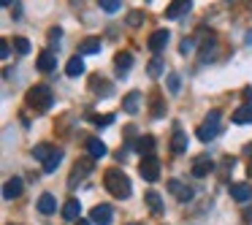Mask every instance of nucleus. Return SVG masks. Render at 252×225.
Listing matches in <instances>:
<instances>
[{"label":"nucleus","mask_w":252,"mask_h":225,"mask_svg":"<svg viewBox=\"0 0 252 225\" xmlns=\"http://www.w3.org/2000/svg\"><path fill=\"white\" fill-rule=\"evenodd\" d=\"M55 65H57V57H55V52L52 49H46V52H41V57H38V71H55Z\"/></svg>","instance_id":"2eb2a0df"},{"label":"nucleus","mask_w":252,"mask_h":225,"mask_svg":"<svg viewBox=\"0 0 252 225\" xmlns=\"http://www.w3.org/2000/svg\"><path fill=\"white\" fill-rule=\"evenodd\" d=\"M171 152L174 155H185L187 152V136L179 125L174 128V138H171Z\"/></svg>","instance_id":"1a4fd4ad"},{"label":"nucleus","mask_w":252,"mask_h":225,"mask_svg":"<svg viewBox=\"0 0 252 225\" xmlns=\"http://www.w3.org/2000/svg\"><path fill=\"white\" fill-rule=\"evenodd\" d=\"M38 212L41 214H55L57 212V201H55L52 193H44V195L38 198Z\"/></svg>","instance_id":"4468645a"},{"label":"nucleus","mask_w":252,"mask_h":225,"mask_svg":"<svg viewBox=\"0 0 252 225\" xmlns=\"http://www.w3.org/2000/svg\"><path fill=\"white\" fill-rule=\"evenodd\" d=\"M192 49H195V41H192V38H185V41H182V46H179L182 55H190Z\"/></svg>","instance_id":"2f4dec72"},{"label":"nucleus","mask_w":252,"mask_h":225,"mask_svg":"<svg viewBox=\"0 0 252 225\" xmlns=\"http://www.w3.org/2000/svg\"><path fill=\"white\" fill-rule=\"evenodd\" d=\"M90 223H93V220H79V225H90Z\"/></svg>","instance_id":"4c0bfd02"},{"label":"nucleus","mask_w":252,"mask_h":225,"mask_svg":"<svg viewBox=\"0 0 252 225\" xmlns=\"http://www.w3.org/2000/svg\"><path fill=\"white\" fill-rule=\"evenodd\" d=\"M60 35H63V30H60V28H55V30L49 33V41H52V44H57V41H60Z\"/></svg>","instance_id":"f704fd0d"},{"label":"nucleus","mask_w":252,"mask_h":225,"mask_svg":"<svg viewBox=\"0 0 252 225\" xmlns=\"http://www.w3.org/2000/svg\"><path fill=\"white\" fill-rule=\"evenodd\" d=\"M168 190L174 193V195L179 198L182 203H187V201L192 198V187H187L185 182H179V179H171V182H168Z\"/></svg>","instance_id":"6e6552de"},{"label":"nucleus","mask_w":252,"mask_h":225,"mask_svg":"<svg viewBox=\"0 0 252 225\" xmlns=\"http://www.w3.org/2000/svg\"><path fill=\"white\" fill-rule=\"evenodd\" d=\"M79 52H82V55H95V52H100V38H84L82 41V46H79Z\"/></svg>","instance_id":"b1692460"},{"label":"nucleus","mask_w":252,"mask_h":225,"mask_svg":"<svg viewBox=\"0 0 252 225\" xmlns=\"http://www.w3.org/2000/svg\"><path fill=\"white\" fill-rule=\"evenodd\" d=\"M230 195H233L236 201L247 203V201L252 198V187H250V185H230Z\"/></svg>","instance_id":"6ab92c4d"},{"label":"nucleus","mask_w":252,"mask_h":225,"mask_svg":"<svg viewBox=\"0 0 252 225\" xmlns=\"http://www.w3.org/2000/svg\"><path fill=\"white\" fill-rule=\"evenodd\" d=\"M165 44H168V30H158V33H152V35H149V41H147V46L155 52V55H158Z\"/></svg>","instance_id":"9b49d317"},{"label":"nucleus","mask_w":252,"mask_h":225,"mask_svg":"<svg viewBox=\"0 0 252 225\" xmlns=\"http://www.w3.org/2000/svg\"><path fill=\"white\" fill-rule=\"evenodd\" d=\"M212 168H214V163L206 158V155H201V158H198L195 163H192V176H206Z\"/></svg>","instance_id":"dca6fc26"},{"label":"nucleus","mask_w":252,"mask_h":225,"mask_svg":"<svg viewBox=\"0 0 252 225\" xmlns=\"http://www.w3.org/2000/svg\"><path fill=\"white\" fill-rule=\"evenodd\" d=\"M141 22H144V14H141V11H133V14H127V25H130V28H138Z\"/></svg>","instance_id":"7c9ffc66"},{"label":"nucleus","mask_w":252,"mask_h":225,"mask_svg":"<svg viewBox=\"0 0 252 225\" xmlns=\"http://www.w3.org/2000/svg\"><path fill=\"white\" fill-rule=\"evenodd\" d=\"M163 114H165L163 98H155V100H152V117H163Z\"/></svg>","instance_id":"c756f323"},{"label":"nucleus","mask_w":252,"mask_h":225,"mask_svg":"<svg viewBox=\"0 0 252 225\" xmlns=\"http://www.w3.org/2000/svg\"><path fill=\"white\" fill-rule=\"evenodd\" d=\"M114 65H117V76H127V68L133 65V55L130 52H120L114 57Z\"/></svg>","instance_id":"f8f14e48"},{"label":"nucleus","mask_w":252,"mask_h":225,"mask_svg":"<svg viewBox=\"0 0 252 225\" xmlns=\"http://www.w3.org/2000/svg\"><path fill=\"white\" fill-rule=\"evenodd\" d=\"M95 125H111L114 122V114H106V117H93Z\"/></svg>","instance_id":"72a5a7b5"},{"label":"nucleus","mask_w":252,"mask_h":225,"mask_svg":"<svg viewBox=\"0 0 252 225\" xmlns=\"http://www.w3.org/2000/svg\"><path fill=\"white\" fill-rule=\"evenodd\" d=\"M52 103H55V95H52V90L44 87V84H35L28 93V106L35 111H49Z\"/></svg>","instance_id":"f03ea898"},{"label":"nucleus","mask_w":252,"mask_h":225,"mask_svg":"<svg viewBox=\"0 0 252 225\" xmlns=\"http://www.w3.org/2000/svg\"><path fill=\"white\" fill-rule=\"evenodd\" d=\"M179 76H176V73H168V90L171 93H179Z\"/></svg>","instance_id":"473e14b6"},{"label":"nucleus","mask_w":252,"mask_h":225,"mask_svg":"<svg viewBox=\"0 0 252 225\" xmlns=\"http://www.w3.org/2000/svg\"><path fill=\"white\" fill-rule=\"evenodd\" d=\"M90 168H93V163H90V160H82V163H76V165H73V171H71V179H68V187L73 190V187H76L79 182H82L84 176L90 174Z\"/></svg>","instance_id":"423d86ee"},{"label":"nucleus","mask_w":252,"mask_h":225,"mask_svg":"<svg viewBox=\"0 0 252 225\" xmlns=\"http://www.w3.org/2000/svg\"><path fill=\"white\" fill-rule=\"evenodd\" d=\"M195 136L201 138V141H212V138L220 136V111H217V109L209 111V117L201 122V125H198Z\"/></svg>","instance_id":"7ed1b4c3"},{"label":"nucleus","mask_w":252,"mask_h":225,"mask_svg":"<svg viewBox=\"0 0 252 225\" xmlns=\"http://www.w3.org/2000/svg\"><path fill=\"white\" fill-rule=\"evenodd\" d=\"M98 6L103 8L106 14H117V11H120V6H122V3H120V0H100Z\"/></svg>","instance_id":"bb28decb"},{"label":"nucleus","mask_w":252,"mask_h":225,"mask_svg":"<svg viewBox=\"0 0 252 225\" xmlns=\"http://www.w3.org/2000/svg\"><path fill=\"white\" fill-rule=\"evenodd\" d=\"M250 176H252V160H250Z\"/></svg>","instance_id":"58836bf2"},{"label":"nucleus","mask_w":252,"mask_h":225,"mask_svg":"<svg viewBox=\"0 0 252 225\" xmlns=\"http://www.w3.org/2000/svg\"><path fill=\"white\" fill-rule=\"evenodd\" d=\"M230 120L236 122V125H250L252 122V103H244V106H239V109L230 114Z\"/></svg>","instance_id":"9d476101"},{"label":"nucleus","mask_w":252,"mask_h":225,"mask_svg":"<svg viewBox=\"0 0 252 225\" xmlns=\"http://www.w3.org/2000/svg\"><path fill=\"white\" fill-rule=\"evenodd\" d=\"M22 190H25L22 179H19V176H11V179L6 182V187H3V198H6V201H14V198L22 195Z\"/></svg>","instance_id":"0eeeda50"},{"label":"nucleus","mask_w":252,"mask_h":225,"mask_svg":"<svg viewBox=\"0 0 252 225\" xmlns=\"http://www.w3.org/2000/svg\"><path fill=\"white\" fill-rule=\"evenodd\" d=\"M190 8H192L190 0H176V3H171V8H165V17L176 19V17H182V14H187Z\"/></svg>","instance_id":"ddd939ff"},{"label":"nucleus","mask_w":252,"mask_h":225,"mask_svg":"<svg viewBox=\"0 0 252 225\" xmlns=\"http://www.w3.org/2000/svg\"><path fill=\"white\" fill-rule=\"evenodd\" d=\"M87 152H90V158H103L106 155V144L100 141V138H87Z\"/></svg>","instance_id":"aec40b11"},{"label":"nucleus","mask_w":252,"mask_h":225,"mask_svg":"<svg viewBox=\"0 0 252 225\" xmlns=\"http://www.w3.org/2000/svg\"><path fill=\"white\" fill-rule=\"evenodd\" d=\"M79 212H82V203H79L76 198H71V201L63 206V217H65V220H76Z\"/></svg>","instance_id":"4be33fe9"},{"label":"nucleus","mask_w":252,"mask_h":225,"mask_svg":"<svg viewBox=\"0 0 252 225\" xmlns=\"http://www.w3.org/2000/svg\"><path fill=\"white\" fill-rule=\"evenodd\" d=\"M147 71H149V76H152V79L160 76V73H163V60H160V57H155V60L147 65Z\"/></svg>","instance_id":"cd10ccee"},{"label":"nucleus","mask_w":252,"mask_h":225,"mask_svg":"<svg viewBox=\"0 0 252 225\" xmlns=\"http://www.w3.org/2000/svg\"><path fill=\"white\" fill-rule=\"evenodd\" d=\"M138 106H141V93H127L125 100H122V109H125L127 114H136Z\"/></svg>","instance_id":"f3484780"},{"label":"nucleus","mask_w":252,"mask_h":225,"mask_svg":"<svg viewBox=\"0 0 252 225\" xmlns=\"http://www.w3.org/2000/svg\"><path fill=\"white\" fill-rule=\"evenodd\" d=\"M130 225H141V223H130Z\"/></svg>","instance_id":"ea45409f"},{"label":"nucleus","mask_w":252,"mask_h":225,"mask_svg":"<svg viewBox=\"0 0 252 225\" xmlns=\"http://www.w3.org/2000/svg\"><path fill=\"white\" fill-rule=\"evenodd\" d=\"M14 49H17L19 55H28V52H30V41L28 38H14Z\"/></svg>","instance_id":"c85d7f7f"},{"label":"nucleus","mask_w":252,"mask_h":225,"mask_svg":"<svg viewBox=\"0 0 252 225\" xmlns=\"http://www.w3.org/2000/svg\"><path fill=\"white\" fill-rule=\"evenodd\" d=\"M244 98H247V100H252V87H247V90H244Z\"/></svg>","instance_id":"e433bc0d"},{"label":"nucleus","mask_w":252,"mask_h":225,"mask_svg":"<svg viewBox=\"0 0 252 225\" xmlns=\"http://www.w3.org/2000/svg\"><path fill=\"white\" fill-rule=\"evenodd\" d=\"M65 73H68V76H73V79H76V76H82V73H84V60H82V57H71V60H68L65 63Z\"/></svg>","instance_id":"a211bd4d"},{"label":"nucleus","mask_w":252,"mask_h":225,"mask_svg":"<svg viewBox=\"0 0 252 225\" xmlns=\"http://www.w3.org/2000/svg\"><path fill=\"white\" fill-rule=\"evenodd\" d=\"M111 217H114V212H111V206H106V203H98V206L90 212V220H93L95 225H111Z\"/></svg>","instance_id":"39448f33"},{"label":"nucleus","mask_w":252,"mask_h":225,"mask_svg":"<svg viewBox=\"0 0 252 225\" xmlns=\"http://www.w3.org/2000/svg\"><path fill=\"white\" fill-rule=\"evenodd\" d=\"M60 163H63V149H55L52 158L44 163V171H46V174H52V171H57V165H60Z\"/></svg>","instance_id":"393cba45"},{"label":"nucleus","mask_w":252,"mask_h":225,"mask_svg":"<svg viewBox=\"0 0 252 225\" xmlns=\"http://www.w3.org/2000/svg\"><path fill=\"white\" fill-rule=\"evenodd\" d=\"M138 174H141L147 182H158L160 179V160L155 158V155L144 158L141 163H138Z\"/></svg>","instance_id":"20e7f679"},{"label":"nucleus","mask_w":252,"mask_h":225,"mask_svg":"<svg viewBox=\"0 0 252 225\" xmlns=\"http://www.w3.org/2000/svg\"><path fill=\"white\" fill-rule=\"evenodd\" d=\"M103 185H106V190H109L114 198H127L133 193L130 179H127L120 168H109V171H106V174H103Z\"/></svg>","instance_id":"f257e3e1"},{"label":"nucleus","mask_w":252,"mask_h":225,"mask_svg":"<svg viewBox=\"0 0 252 225\" xmlns=\"http://www.w3.org/2000/svg\"><path fill=\"white\" fill-rule=\"evenodd\" d=\"M147 206L152 209L155 214L163 212V203H160V195H158V193H147Z\"/></svg>","instance_id":"a878e982"},{"label":"nucleus","mask_w":252,"mask_h":225,"mask_svg":"<svg viewBox=\"0 0 252 225\" xmlns=\"http://www.w3.org/2000/svg\"><path fill=\"white\" fill-rule=\"evenodd\" d=\"M8 52H11V49H8V41H3V44H0V57L6 60V57H8Z\"/></svg>","instance_id":"c9c22d12"},{"label":"nucleus","mask_w":252,"mask_h":225,"mask_svg":"<svg viewBox=\"0 0 252 225\" xmlns=\"http://www.w3.org/2000/svg\"><path fill=\"white\" fill-rule=\"evenodd\" d=\"M136 149L144 155V158H149V155H152V149H155V138L152 136H141L136 141Z\"/></svg>","instance_id":"5701e85b"},{"label":"nucleus","mask_w":252,"mask_h":225,"mask_svg":"<svg viewBox=\"0 0 252 225\" xmlns=\"http://www.w3.org/2000/svg\"><path fill=\"white\" fill-rule=\"evenodd\" d=\"M52 152H55V147H49V144H35L33 147V158L41 160V163H46L52 158Z\"/></svg>","instance_id":"412c9836"}]
</instances>
